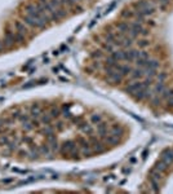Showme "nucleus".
<instances>
[{"label": "nucleus", "instance_id": "43", "mask_svg": "<svg viewBox=\"0 0 173 194\" xmlns=\"http://www.w3.org/2000/svg\"><path fill=\"white\" fill-rule=\"evenodd\" d=\"M158 3H159V5L160 7H166V5H168L169 4V0H158Z\"/></svg>", "mask_w": 173, "mask_h": 194}, {"label": "nucleus", "instance_id": "28", "mask_svg": "<svg viewBox=\"0 0 173 194\" xmlns=\"http://www.w3.org/2000/svg\"><path fill=\"white\" fill-rule=\"evenodd\" d=\"M150 182H151V188H152V192H159V180L158 178H154V177H150Z\"/></svg>", "mask_w": 173, "mask_h": 194}, {"label": "nucleus", "instance_id": "8", "mask_svg": "<svg viewBox=\"0 0 173 194\" xmlns=\"http://www.w3.org/2000/svg\"><path fill=\"white\" fill-rule=\"evenodd\" d=\"M107 128H109L107 123H106V122H104V120H102V122H100V123H98V124H97V132H98V137L104 140V138L106 137V136L109 135V132H107Z\"/></svg>", "mask_w": 173, "mask_h": 194}, {"label": "nucleus", "instance_id": "11", "mask_svg": "<svg viewBox=\"0 0 173 194\" xmlns=\"http://www.w3.org/2000/svg\"><path fill=\"white\" fill-rule=\"evenodd\" d=\"M137 58V49H128L124 50V60L128 62H132Z\"/></svg>", "mask_w": 173, "mask_h": 194}, {"label": "nucleus", "instance_id": "1", "mask_svg": "<svg viewBox=\"0 0 173 194\" xmlns=\"http://www.w3.org/2000/svg\"><path fill=\"white\" fill-rule=\"evenodd\" d=\"M135 8H136V10H140L145 17L146 16H152L155 13L154 4L151 1H149V0H140V1L135 3Z\"/></svg>", "mask_w": 173, "mask_h": 194}, {"label": "nucleus", "instance_id": "27", "mask_svg": "<svg viewBox=\"0 0 173 194\" xmlns=\"http://www.w3.org/2000/svg\"><path fill=\"white\" fill-rule=\"evenodd\" d=\"M105 64H106V66H111V67H116L118 61H116L112 56H110V57H107V58L105 60Z\"/></svg>", "mask_w": 173, "mask_h": 194}, {"label": "nucleus", "instance_id": "51", "mask_svg": "<svg viewBox=\"0 0 173 194\" xmlns=\"http://www.w3.org/2000/svg\"><path fill=\"white\" fill-rule=\"evenodd\" d=\"M71 1H72L74 4H78V3H80V1H81V0H71Z\"/></svg>", "mask_w": 173, "mask_h": 194}, {"label": "nucleus", "instance_id": "17", "mask_svg": "<svg viewBox=\"0 0 173 194\" xmlns=\"http://www.w3.org/2000/svg\"><path fill=\"white\" fill-rule=\"evenodd\" d=\"M160 66V62L158 60H151V58H149L147 62H146V66H145L143 69H150V70H158Z\"/></svg>", "mask_w": 173, "mask_h": 194}, {"label": "nucleus", "instance_id": "49", "mask_svg": "<svg viewBox=\"0 0 173 194\" xmlns=\"http://www.w3.org/2000/svg\"><path fill=\"white\" fill-rule=\"evenodd\" d=\"M13 181V178H7V180H3V184H10Z\"/></svg>", "mask_w": 173, "mask_h": 194}, {"label": "nucleus", "instance_id": "37", "mask_svg": "<svg viewBox=\"0 0 173 194\" xmlns=\"http://www.w3.org/2000/svg\"><path fill=\"white\" fill-rule=\"evenodd\" d=\"M112 45H114L112 43H105V44H104V49L107 50V52H110V53H112L114 52V47Z\"/></svg>", "mask_w": 173, "mask_h": 194}, {"label": "nucleus", "instance_id": "12", "mask_svg": "<svg viewBox=\"0 0 173 194\" xmlns=\"http://www.w3.org/2000/svg\"><path fill=\"white\" fill-rule=\"evenodd\" d=\"M131 75L132 79H142V78L145 76V70L141 69V67H137V69H132V73L129 74Z\"/></svg>", "mask_w": 173, "mask_h": 194}, {"label": "nucleus", "instance_id": "48", "mask_svg": "<svg viewBox=\"0 0 173 194\" xmlns=\"http://www.w3.org/2000/svg\"><path fill=\"white\" fill-rule=\"evenodd\" d=\"M31 122H33L34 127H36V128H38L39 126H40V122H39V120H35V119H34V120H31Z\"/></svg>", "mask_w": 173, "mask_h": 194}, {"label": "nucleus", "instance_id": "36", "mask_svg": "<svg viewBox=\"0 0 173 194\" xmlns=\"http://www.w3.org/2000/svg\"><path fill=\"white\" fill-rule=\"evenodd\" d=\"M7 146H8V150H9V151H10V153H12V151H14L16 149H17V142H13V141H9V142H8V144H7Z\"/></svg>", "mask_w": 173, "mask_h": 194}, {"label": "nucleus", "instance_id": "24", "mask_svg": "<svg viewBox=\"0 0 173 194\" xmlns=\"http://www.w3.org/2000/svg\"><path fill=\"white\" fill-rule=\"evenodd\" d=\"M39 150H40V154L41 155H49V153H50V146L48 145V142L43 144V145L39 146Z\"/></svg>", "mask_w": 173, "mask_h": 194}, {"label": "nucleus", "instance_id": "47", "mask_svg": "<svg viewBox=\"0 0 173 194\" xmlns=\"http://www.w3.org/2000/svg\"><path fill=\"white\" fill-rule=\"evenodd\" d=\"M166 74H160V75H158V81H163L164 79H166Z\"/></svg>", "mask_w": 173, "mask_h": 194}, {"label": "nucleus", "instance_id": "2", "mask_svg": "<svg viewBox=\"0 0 173 194\" xmlns=\"http://www.w3.org/2000/svg\"><path fill=\"white\" fill-rule=\"evenodd\" d=\"M23 22L26 25H29L31 27H36V29H44L47 26V22L43 18H36V17H31V16L26 14L23 16Z\"/></svg>", "mask_w": 173, "mask_h": 194}, {"label": "nucleus", "instance_id": "46", "mask_svg": "<svg viewBox=\"0 0 173 194\" xmlns=\"http://www.w3.org/2000/svg\"><path fill=\"white\" fill-rule=\"evenodd\" d=\"M115 5H116V1H114V3L110 4V7H109V8H106V13H109V12H111V9H112V8L115 7Z\"/></svg>", "mask_w": 173, "mask_h": 194}, {"label": "nucleus", "instance_id": "41", "mask_svg": "<svg viewBox=\"0 0 173 194\" xmlns=\"http://www.w3.org/2000/svg\"><path fill=\"white\" fill-rule=\"evenodd\" d=\"M39 83V81H29V83H27V84H25V85H23V89H27V88H30V87H33V85H35V84H38Z\"/></svg>", "mask_w": 173, "mask_h": 194}, {"label": "nucleus", "instance_id": "14", "mask_svg": "<svg viewBox=\"0 0 173 194\" xmlns=\"http://www.w3.org/2000/svg\"><path fill=\"white\" fill-rule=\"evenodd\" d=\"M116 70H118V71H119L123 76L129 75V74L132 73V67H131L129 65H119V64H118V65H116Z\"/></svg>", "mask_w": 173, "mask_h": 194}, {"label": "nucleus", "instance_id": "3", "mask_svg": "<svg viewBox=\"0 0 173 194\" xmlns=\"http://www.w3.org/2000/svg\"><path fill=\"white\" fill-rule=\"evenodd\" d=\"M89 144H90V147H92V151L93 153H104V151L106 150V146H105V142L101 141V138L98 137H94V136H92L89 140Z\"/></svg>", "mask_w": 173, "mask_h": 194}, {"label": "nucleus", "instance_id": "35", "mask_svg": "<svg viewBox=\"0 0 173 194\" xmlns=\"http://www.w3.org/2000/svg\"><path fill=\"white\" fill-rule=\"evenodd\" d=\"M43 133H44L45 136H50V135H53V133H54V130H53L52 127H50V124H48L45 130L43 131Z\"/></svg>", "mask_w": 173, "mask_h": 194}, {"label": "nucleus", "instance_id": "23", "mask_svg": "<svg viewBox=\"0 0 173 194\" xmlns=\"http://www.w3.org/2000/svg\"><path fill=\"white\" fill-rule=\"evenodd\" d=\"M79 126H80L81 131H83L84 133H86V135H92L93 133V128L90 127V124H88V123H81V124H79Z\"/></svg>", "mask_w": 173, "mask_h": 194}, {"label": "nucleus", "instance_id": "34", "mask_svg": "<svg viewBox=\"0 0 173 194\" xmlns=\"http://www.w3.org/2000/svg\"><path fill=\"white\" fill-rule=\"evenodd\" d=\"M14 39H16V41H17V43L22 44V43L25 41V35H23V34H19V33H16V34H14Z\"/></svg>", "mask_w": 173, "mask_h": 194}, {"label": "nucleus", "instance_id": "33", "mask_svg": "<svg viewBox=\"0 0 173 194\" xmlns=\"http://www.w3.org/2000/svg\"><path fill=\"white\" fill-rule=\"evenodd\" d=\"M61 114L62 113L58 107H52V110H50V116H52V118H58Z\"/></svg>", "mask_w": 173, "mask_h": 194}, {"label": "nucleus", "instance_id": "18", "mask_svg": "<svg viewBox=\"0 0 173 194\" xmlns=\"http://www.w3.org/2000/svg\"><path fill=\"white\" fill-rule=\"evenodd\" d=\"M29 155H31V159H38L39 158V155H41L40 154V150H39V146H35V144H31L30 145V153Z\"/></svg>", "mask_w": 173, "mask_h": 194}, {"label": "nucleus", "instance_id": "6", "mask_svg": "<svg viewBox=\"0 0 173 194\" xmlns=\"http://www.w3.org/2000/svg\"><path fill=\"white\" fill-rule=\"evenodd\" d=\"M4 47H7V48H10V47L14 45L16 43V39H14V33H12V31L7 30L5 31V35H4Z\"/></svg>", "mask_w": 173, "mask_h": 194}, {"label": "nucleus", "instance_id": "16", "mask_svg": "<svg viewBox=\"0 0 173 194\" xmlns=\"http://www.w3.org/2000/svg\"><path fill=\"white\" fill-rule=\"evenodd\" d=\"M107 78L112 84H119V83H121V80H123V75H121L119 71H115L114 74H111V75H109Z\"/></svg>", "mask_w": 173, "mask_h": 194}, {"label": "nucleus", "instance_id": "7", "mask_svg": "<svg viewBox=\"0 0 173 194\" xmlns=\"http://www.w3.org/2000/svg\"><path fill=\"white\" fill-rule=\"evenodd\" d=\"M142 87H143V83H142V81L137 80V81H135V83L128 84V85H127V88H125V92L129 93V95H135V93H136V92H138Z\"/></svg>", "mask_w": 173, "mask_h": 194}, {"label": "nucleus", "instance_id": "38", "mask_svg": "<svg viewBox=\"0 0 173 194\" xmlns=\"http://www.w3.org/2000/svg\"><path fill=\"white\" fill-rule=\"evenodd\" d=\"M138 43V47H141V48H145V47H149L150 45V41L146 40V39H141L140 41H137Z\"/></svg>", "mask_w": 173, "mask_h": 194}, {"label": "nucleus", "instance_id": "10", "mask_svg": "<svg viewBox=\"0 0 173 194\" xmlns=\"http://www.w3.org/2000/svg\"><path fill=\"white\" fill-rule=\"evenodd\" d=\"M110 135H112V136H116V137H121L124 133V130H123V127L119 126V124H114V126L110 128V132H109Z\"/></svg>", "mask_w": 173, "mask_h": 194}, {"label": "nucleus", "instance_id": "19", "mask_svg": "<svg viewBox=\"0 0 173 194\" xmlns=\"http://www.w3.org/2000/svg\"><path fill=\"white\" fill-rule=\"evenodd\" d=\"M14 27H16V31H17V33L23 34V35L27 34V27L25 26V22L16 21V22H14Z\"/></svg>", "mask_w": 173, "mask_h": 194}, {"label": "nucleus", "instance_id": "4", "mask_svg": "<svg viewBox=\"0 0 173 194\" xmlns=\"http://www.w3.org/2000/svg\"><path fill=\"white\" fill-rule=\"evenodd\" d=\"M76 141H72V140H67V141H65L64 144L61 145V154H64V155H69V154H71L74 150L76 149Z\"/></svg>", "mask_w": 173, "mask_h": 194}, {"label": "nucleus", "instance_id": "25", "mask_svg": "<svg viewBox=\"0 0 173 194\" xmlns=\"http://www.w3.org/2000/svg\"><path fill=\"white\" fill-rule=\"evenodd\" d=\"M164 88H166V85H164V81H158V83L155 84L154 91H152V92H154L155 95H158V93L160 95V93L163 92V89H164Z\"/></svg>", "mask_w": 173, "mask_h": 194}, {"label": "nucleus", "instance_id": "45", "mask_svg": "<svg viewBox=\"0 0 173 194\" xmlns=\"http://www.w3.org/2000/svg\"><path fill=\"white\" fill-rule=\"evenodd\" d=\"M27 155H29V151H23V150H21V151H19V157H21V158H27Z\"/></svg>", "mask_w": 173, "mask_h": 194}, {"label": "nucleus", "instance_id": "29", "mask_svg": "<svg viewBox=\"0 0 173 194\" xmlns=\"http://www.w3.org/2000/svg\"><path fill=\"white\" fill-rule=\"evenodd\" d=\"M102 115L101 114H92L90 115V122H92L93 124H98L100 122H102Z\"/></svg>", "mask_w": 173, "mask_h": 194}, {"label": "nucleus", "instance_id": "15", "mask_svg": "<svg viewBox=\"0 0 173 194\" xmlns=\"http://www.w3.org/2000/svg\"><path fill=\"white\" fill-rule=\"evenodd\" d=\"M104 141H105L106 144H110V145H112V146H116V145H119V144H120V138L116 137V136H112V135L109 133V135L104 138Z\"/></svg>", "mask_w": 173, "mask_h": 194}, {"label": "nucleus", "instance_id": "40", "mask_svg": "<svg viewBox=\"0 0 173 194\" xmlns=\"http://www.w3.org/2000/svg\"><path fill=\"white\" fill-rule=\"evenodd\" d=\"M18 119L21 120V122H26V120H30V116L27 115V114H25V115H23V114H21V115L18 116Z\"/></svg>", "mask_w": 173, "mask_h": 194}, {"label": "nucleus", "instance_id": "22", "mask_svg": "<svg viewBox=\"0 0 173 194\" xmlns=\"http://www.w3.org/2000/svg\"><path fill=\"white\" fill-rule=\"evenodd\" d=\"M111 56L115 58L116 61H123V60H124V50H123V49L114 50V52L111 53Z\"/></svg>", "mask_w": 173, "mask_h": 194}, {"label": "nucleus", "instance_id": "50", "mask_svg": "<svg viewBox=\"0 0 173 194\" xmlns=\"http://www.w3.org/2000/svg\"><path fill=\"white\" fill-rule=\"evenodd\" d=\"M3 50H4V44H3L1 41H0V53H1Z\"/></svg>", "mask_w": 173, "mask_h": 194}, {"label": "nucleus", "instance_id": "21", "mask_svg": "<svg viewBox=\"0 0 173 194\" xmlns=\"http://www.w3.org/2000/svg\"><path fill=\"white\" fill-rule=\"evenodd\" d=\"M167 168H168V164H167L166 162H163L162 159H160L159 162H156V163H155V166H154V170L159 171V172H166Z\"/></svg>", "mask_w": 173, "mask_h": 194}, {"label": "nucleus", "instance_id": "20", "mask_svg": "<svg viewBox=\"0 0 173 194\" xmlns=\"http://www.w3.org/2000/svg\"><path fill=\"white\" fill-rule=\"evenodd\" d=\"M116 27H118V30L120 31V34H125V35H127L128 31L131 30V25H129L128 22H119L116 25Z\"/></svg>", "mask_w": 173, "mask_h": 194}, {"label": "nucleus", "instance_id": "31", "mask_svg": "<svg viewBox=\"0 0 173 194\" xmlns=\"http://www.w3.org/2000/svg\"><path fill=\"white\" fill-rule=\"evenodd\" d=\"M137 58H141V60H149V58H150V54H149L147 52H145V50H137Z\"/></svg>", "mask_w": 173, "mask_h": 194}, {"label": "nucleus", "instance_id": "26", "mask_svg": "<svg viewBox=\"0 0 173 194\" xmlns=\"http://www.w3.org/2000/svg\"><path fill=\"white\" fill-rule=\"evenodd\" d=\"M121 17L131 19V18L135 17V10H132V9H124L123 12H121Z\"/></svg>", "mask_w": 173, "mask_h": 194}, {"label": "nucleus", "instance_id": "5", "mask_svg": "<svg viewBox=\"0 0 173 194\" xmlns=\"http://www.w3.org/2000/svg\"><path fill=\"white\" fill-rule=\"evenodd\" d=\"M131 25V30L133 31H136L138 35H142V36H146V35L149 34V30L147 29H145L143 25H142V22H138V21H135V22H131L129 23Z\"/></svg>", "mask_w": 173, "mask_h": 194}, {"label": "nucleus", "instance_id": "44", "mask_svg": "<svg viewBox=\"0 0 173 194\" xmlns=\"http://www.w3.org/2000/svg\"><path fill=\"white\" fill-rule=\"evenodd\" d=\"M102 56V52L101 50H94V52L92 53V57H94V58H100Z\"/></svg>", "mask_w": 173, "mask_h": 194}, {"label": "nucleus", "instance_id": "32", "mask_svg": "<svg viewBox=\"0 0 173 194\" xmlns=\"http://www.w3.org/2000/svg\"><path fill=\"white\" fill-rule=\"evenodd\" d=\"M22 127L25 131H31L34 128V124L31 120H26V122H22Z\"/></svg>", "mask_w": 173, "mask_h": 194}, {"label": "nucleus", "instance_id": "42", "mask_svg": "<svg viewBox=\"0 0 173 194\" xmlns=\"http://www.w3.org/2000/svg\"><path fill=\"white\" fill-rule=\"evenodd\" d=\"M65 128V124H64V122H58L57 124H56V130L57 131H62Z\"/></svg>", "mask_w": 173, "mask_h": 194}, {"label": "nucleus", "instance_id": "9", "mask_svg": "<svg viewBox=\"0 0 173 194\" xmlns=\"http://www.w3.org/2000/svg\"><path fill=\"white\" fill-rule=\"evenodd\" d=\"M162 161L166 162L168 166L172 164V163H173V149L167 147V149H164L162 151Z\"/></svg>", "mask_w": 173, "mask_h": 194}, {"label": "nucleus", "instance_id": "30", "mask_svg": "<svg viewBox=\"0 0 173 194\" xmlns=\"http://www.w3.org/2000/svg\"><path fill=\"white\" fill-rule=\"evenodd\" d=\"M52 116H50V114H41V118H40V122L44 123V124H50V122H52Z\"/></svg>", "mask_w": 173, "mask_h": 194}, {"label": "nucleus", "instance_id": "39", "mask_svg": "<svg viewBox=\"0 0 173 194\" xmlns=\"http://www.w3.org/2000/svg\"><path fill=\"white\" fill-rule=\"evenodd\" d=\"M8 142H9L8 137H5V136H1V137H0V145H7Z\"/></svg>", "mask_w": 173, "mask_h": 194}, {"label": "nucleus", "instance_id": "13", "mask_svg": "<svg viewBox=\"0 0 173 194\" xmlns=\"http://www.w3.org/2000/svg\"><path fill=\"white\" fill-rule=\"evenodd\" d=\"M30 114H31V116H34V118H39V116H41L43 110H41L40 105L34 104L33 106H31V109H30Z\"/></svg>", "mask_w": 173, "mask_h": 194}]
</instances>
